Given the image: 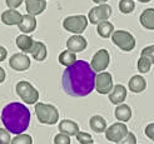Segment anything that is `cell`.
<instances>
[{
	"mask_svg": "<svg viewBox=\"0 0 154 144\" xmlns=\"http://www.w3.org/2000/svg\"><path fill=\"white\" fill-rule=\"evenodd\" d=\"M97 74L91 65L85 60H76V63L68 66L61 77V87L64 92L75 98L87 97L95 88Z\"/></svg>",
	"mask_w": 154,
	"mask_h": 144,
	"instance_id": "obj_1",
	"label": "cell"
},
{
	"mask_svg": "<svg viewBox=\"0 0 154 144\" xmlns=\"http://www.w3.org/2000/svg\"><path fill=\"white\" fill-rule=\"evenodd\" d=\"M30 119V110L19 102L6 104L2 110V122L10 134H23L29 128Z\"/></svg>",
	"mask_w": 154,
	"mask_h": 144,
	"instance_id": "obj_2",
	"label": "cell"
},
{
	"mask_svg": "<svg viewBox=\"0 0 154 144\" xmlns=\"http://www.w3.org/2000/svg\"><path fill=\"white\" fill-rule=\"evenodd\" d=\"M35 114H36L38 120H39L42 124L53 125V124H57L59 120V112L51 104L36 103L35 104Z\"/></svg>",
	"mask_w": 154,
	"mask_h": 144,
	"instance_id": "obj_3",
	"label": "cell"
},
{
	"mask_svg": "<svg viewBox=\"0 0 154 144\" xmlns=\"http://www.w3.org/2000/svg\"><path fill=\"white\" fill-rule=\"evenodd\" d=\"M15 90H17L19 98L25 104H36L39 99V92L26 80H20L15 87Z\"/></svg>",
	"mask_w": 154,
	"mask_h": 144,
	"instance_id": "obj_4",
	"label": "cell"
},
{
	"mask_svg": "<svg viewBox=\"0 0 154 144\" xmlns=\"http://www.w3.org/2000/svg\"><path fill=\"white\" fill-rule=\"evenodd\" d=\"M112 41L123 51H132L135 48V38L127 30H115Z\"/></svg>",
	"mask_w": 154,
	"mask_h": 144,
	"instance_id": "obj_5",
	"label": "cell"
},
{
	"mask_svg": "<svg viewBox=\"0 0 154 144\" xmlns=\"http://www.w3.org/2000/svg\"><path fill=\"white\" fill-rule=\"evenodd\" d=\"M88 26V18L85 15H72L63 21V28L69 33L80 35Z\"/></svg>",
	"mask_w": 154,
	"mask_h": 144,
	"instance_id": "obj_6",
	"label": "cell"
},
{
	"mask_svg": "<svg viewBox=\"0 0 154 144\" xmlns=\"http://www.w3.org/2000/svg\"><path fill=\"white\" fill-rule=\"evenodd\" d=\"M112 15V8L108 4H100L97 5L94 8H91L89 14H88V19L90 20V24H100L103 21H106L110 18Z\"/></svg>",
	"mask_w": 154,
	"mask_h": 144,
	"instance_id": "obj_7",
	"label": "cell"
},
{
	"mask_svg": "<svg viewBox=\"0 0 154 144\" xmlns=\"http://www.w3.org/2000/svg\"><path fill=\"white\" fill-rule=\"evenodd\" d=\"M128 133H129L128 127L122 122H117L112 124L110 127H108V129L105 130V138L109 142L119 144L128 135Z\"/></svg>",
	"mask_w": 154,
	"mask_h": 144,
	"instance_id": "obj_8",
	"label": "cell"
},
{
	"mask_svg": "<svg viewBox=\"0 0 154 144\" xmlns=\"http://www.w3.org/2000/svg\"><path fill=\"white\" fill-rule=\"evenodd\" d=\"M109 63H110L109 51H108L106 49H100L94 54L90 65H91V68H93V70L95 73H102L109 66Z\"/></svg>",
	"mask_w": 154,
	"mask_h": 144,
	"instance_id": "obj_9",
	"label": "cell"
},
{
	"mask_svg": "<svg viewBox=\"0 0 154 144\" xmlns=\"http://www.w3.org/2000/svg\"><path fill=\"white\" fill-rule=\"evenodd\" d=\"M113 77L110 73L102 72L97 74L95 79V89L99 94H109L113 90Z\"/></svg>",
	"mask_w": 154,
	"mask_h": 144,
	"instance_id": "obj_10",
	"label": "cell"
},
{
	"mask_svg": "<svg viewBox=\"0 0 154 144\" xmlns=\"http://www.w3.org/2000/svg\"><path fill=\"white\" fill-rule=\"evenodd\" d=\"M30 58L26 54H21V53H17L13 54L9 60V65L11 69L17 72H25L30 68Z\"/></svg>",
	"mask_w": 154,
	"mask_h": 144,
	"instance_id": "obj_11",
	"label": "cell"
},
{
	"mask_svg": "<svg viewBox=\"0 0 154 144\" xmlns=\"http://www.w3.org/2000/svg\"><path fill=\"white\" fill-rule=\"evenodd\" d=\"M88 47L87 39L82 35H72L69 39L66 40V48L68 50H70L73 53H79L85 50Z\"/></svg>",
	"mask_w": 154,
	"mask_h": 144,
	"instance_id": "obj_12",
	"label": "cell"
},
{
	"mask_svg": "<svg viewBox=\"0 0 154 144\" xmlns=\"http://www.w3.org/2000/svg\"><path fill=\"white\" fill-rule=\"evenodd\" d=\"M58 128H59V133L66 134V135H69V137H73V135H75V137H76V134L80 132L79 130V125L76 124L74 120H70V119L60 120Z\"/></svg>",
	"mask_w": 154,
	"mask_h": 144,
	"instance_id": "obj_13",
	"label": "cell"
},
{
	"mask_svg": "<svg viewBox=\"0 0 154 144\" xmlns=\"http://www.w3.org/2000/svg\"><path fill=\"white\" fill-rule=\"evenodd\" d=\"M127 99V88L122 84H117L109 93V100L112 104L119 105Z\"/></svg>",
	"mask_w": 154,
	"mask_h": 144,
	"instance_id": "obj_14",
	"label": "cell"
},
{
	"mask_svg": "<svg viewBox=\"0 0 154 144\" xmlns=\"http://www.w3.org/2000/svg\"><path fill=\"white\" fill-rule=\"evenodd\" d=\"M25 9L29 15H39L47 9L45 0H25Z\"/></svg>",
	"mask_w": 154,
	"mask_h": 144,
	"instance_id": "obj_15",
	"label": "cell"
},
{
	"mask_svg": "<svg viewBox=\"0 0 154 144\" xmlns=\"http://www.w3.org/2000/svg\"><path fill=\"white\" fill-rule=\"evenodd\" d=\"M128 88L132 93L139 94L147 89V80L142 75H133L128 81Z\"/></svg>",
	"mask_w": 154,
	"mask_h": 144,
	"instance_id": "obj_16",
	"label": "cell"
},
{
	"mask_svg": "<svg viewBox=\"0 0 154 144\" xmlns=\"http://www.w3.org/2000/svg\"><path fill=\"white\" fill-rule=\"evenodd\" d=\"M23 19V15L15 9H8L2 14V21L5 25H19Z\"/></svg>",
	"mask_w": 154,
	"mask_h": 144,
	"instance_id": "obj_17",
	"label": "cell"
},
{
	"mask_svg": "<svg viewBox=\"0 0 154 144\" xmlns=\"http://www.w3.org/2000/svg\"><path fill=\"white\" fill-rule=\"evenodd\" d=\"M19 30L23 33V34H30L33 33L34 30L36 29V19L35 17H33V15H23V19L20 21V24L18 25Z\"/></svg>",
	"mask_w": 154,
	"mask_h": 144,
	"instance_id": "obj_18",
	"label": "cell"
},
{
	"mask_svg": "<svg viewBox=\"0 0 154 144\" xmlns=\"http://www.w3.org/2000/svg\"><path fill=\"white\" fill-rule=\"evenodd\" d=\"M17 47L23 51V53H26V54H30V51H32L33 47H34V39L32 36H29L26 34H21L17 38Z\"/></svg>",
	"mask_w": 154,
	"mask_h": 144,
	"instance_id": "obj_19",
	"label": "cell"
},
{
	"mask_svg": "<svg viewBox=\"0 0 154 144\" xmlns=\"http://www.w3.org/2000/svg\"><path fill=\"white\" fill-rule=\"evenodd\" d=\"M140 25L148 30H154V8H148L143 10L139 17Z\"/></svg>",
	"mask_w": 154,
	"mask_h": 144,
	"instance_id": "obj_20",
	"label": "cell"
},
{
	"mask_svg": "<svg viewBox=\"0 0 154 144\" xmlns=\"http://www.w3.org/2000/svg\"><path fill=\"white\" fill-rule=\"evenodd\" d=\"M89 125L91 128V130L95 132V133H105V130L108 129V124H106V120L102 117V115H93L90 117L89 119Z\"/></svg>",
	"mask_w": 154,
	"mask_h": 144,
	"instance_id": "obj_21",
	"label": "cell"
},
{
	"mask_svg": "<svg viewBox=\"0 0 154 144\" xmlns=\"http://www.w3.org/2000/svg\"><path fill=\"white\" fill-rule=\"evenodd\" d=\"M30 54H32V57L36 60V62H44V60L47 59V55H48L47 45H45L43 41H35L32 51H30Z\"/></svg>",
	"mask_w": 154,
	"mask_h": 144,
	"instance_id": "obj_22",
	"label": "cell"
},
{
	"mask_svg": "<svg viewBox=\"0 0 154 144\" xmlns=\"http://www.w3.org/2000/svg\"><path fill=\"white\" fill-rule=\"evenodd\" d=\"M114 114L119 122L125 123V122H129L130 118H132V109H130L128 104H119L115 108Z\"/></svg>",
	"mask_w": 154,
	"mask_h": 144,
	"instance_id": "obj_23",
	"label": "cell"
},
{
	"mask_svg": "<svg viewBox=\"0 0 154 144\" xmlns=\"http://www.w3.org/2000/svg\"><path fill=\"white\" fill-rule=\"evenodd\" d=\"M97 32H98L99 36L104 38V39H108V38H112V35L115 30H114V25L110 21L106 20V21H103L100 24L97 25Z\"/></svg>",
	"mask_w": 154,
	"mask_h": 144,
	"instance_id": "obj_24",
	"label": "cell"
},
{
	"mask_svg": "<svg viewBox=\"0 0 154 144\" xmlns=\"http://www.w3.org/2000/svg\"><path fill=\"white\" fill-rule=\"evenodd\" d=\"M58 59H59V63L61 65H64V66L68 68V66H70V65H73V64L76 63V54L66 49V50L60 53Z\"/></svg>",
	"mask_w": 154,
	"mask_h": 144,
	"instance_id": "obj_25",
	"label": "cell"
},
{
	"mask_svg": "<svg viewBox=\"0 0 154 144\" xmlns=\"http://www.w3.org/2000/svg\"><path fill=\"white\" fill-rule=\"evenodd\" d=\"M152 65H153V63L150 62V60H149L147 57H143V55H140V58L138 59V62H137L138 72H139L140 74H145V73H148V72L150 70Z\"/></svg>",
	"mask_w": 154,
	"mask_h": 144,
	"instance_id": "obj_26",
	"label": "cell"
},
{
	"mask_svg": "<svg viewBox=\"0 0 154 144\" xmlns=\"http://www.w3.org/2000/svg\"><path fill=\"white\" fill-rule=\"evenodd\" d=\"M135 9L134 0H120L119 2V10L123 14H130Z\"/></svg>",
	"mask_w": 154,
	"mask_h": 144,
	"instance_id": "obj_27",
	"label": "cell"
},
{
	"mask_svg": "<svg viewBox=\"0 0 154 144\" xmlns=\"http://www.w3.org/2000/svg\"><path fill=\"white\" fill-rule=\"evenodd\" d=\"M10 144H33V138L29 134H19L11 139Z\"/></svg>",
	"mask_w": 154,
	"mask_h": 144,
	"instance_id": "obj_28",
	"label": "cell"
},
{
	"mask_svg": "<svg viewBox=\"0 0 154 144\" xmlns=\"http://www.w3.org/2000/svg\"><path fill=\"white\" fill-rule=\"evenodd\" d=\"M76 140H78L80 144H94L93 137L85 132H79L76 134Z\"/></svg>",
	"mask_w": 154,
	"mask_h": 144,
	"instance_id": "obj_29",
	"label": "cell"
},
{
	"mask_svg": "<svg viewBox=\"0 0 154 144\" xmlns=\"http://www.w3.org/2000/svg\"><path fill=\"white\" fill-rule=\"evenodd\" d=\"M10 143H11L10 133L5 128H0V144H10Z\"/></svg>",
	"mask_w": 154,
	"mask_h": 144,
	"instance_id": "obj_30",
	"label": "cell"
},
{
	"mask_svg": "<svg viewBox=\"0 0 154 144\" xmlns=\"http://www.w3.org/2000/svg\"><path fill=\"white\" fill-rule=\"evenodd\" d=\"M54 144H70V137L66 134L59 133L54 138Z\"/></svg>",
	"mask_w": 154,
	"mask_h": 144,
	"instance_id": "obj_31",
	"label": "cell"
},
{
	"mask_svg": "<svg viewBox=\"0 0 154 144\" xmlns=\"http://www.w3.org/2000/svg\"><path fill=\"white\" fill-rule=\"evenodd\" d=\"M142 55L147 57L150 62L154 64V45H148L142 50Z\"/></svg>",
	"mask_w": 154,
	"mask_h": 144,
	"instance_id": "obj_32",
	"label": "cell"
},
{
	"mask_svg": "<svg viewBox=\"0 0 154 144\" xmlns=\"http://www.w3.org/2000/svg\"><path fill=\"white\" fill-rule=\"evenodd\" d=\"M119 144H137V138H135V135L130 132V133H128V135Z\"/></svg>",
	"mask_w": 154,
	"mask_h": 144,
	"instance_id": "obj_33",
	"label": "cell"
},
{
	"mask_svg": "<svg viewBox=\"0 0 154 144\" xmlns=\"http://www.w3.org/2000/svg\"><path fill=\"white\" fill-rule=\"evenodd\" d=\"M145 135H147V138H149L150 140L154 142V123H150L145 127Z\"/></svg>",
	"mask_w": 154,
	"mask_h": 144,
	"instance_id": "obj_34",
	"label": "cell"
},
{
	"mask_svg": "<svg viewBox=\"0 0 154 144\" xmlns=\"http://www.w3.org/2000/svg\"><path fill=\"white\" fill-rule=\"evenodd\" d=\"M5 3L9 9H17L23 4V0H5Z\"/></svg>",
	"mask_w": 154,
	"mask_h": 144,
	"instance_id": "obj_35",
	"label": "cell"
},
{
	"mask_svg": "<svg viewBox=\"0 0 154 144\" xmlns=\"http://www.w3.org/2000/svg\"><path fill=\"white\" fill-rule=\"evenodd\" d=\"M6 57H8V51H6V49H5L4 47H2V45H0V62H4V60L6 59Z\"/></svg>",
	"mask_w": 154,
	"mask_h": 144,
	"instance_id": "obj_36",
	"label": "cell"
},
{
	"mask_svg": "<svg viewBox=\"0 0 154 144\" xmlns=\"http://www.w3.org/2000/svg\"><path fill=\"white\" fill-rule=\"evenodd\" d=\"M4 80H5V70L3 69L2 66H0V84L4 83Z\"/></svg>",
	"mask_w": 154,
	"mask_h": 144,
	"instance_id": "obj_37",
	"label": "cell"
},
{
	"mask_svg": "<svg viewBox=\"0 0 154 144\" xmlns=\"http://www.w3.org/2000/svg\"><path fill=\"white\" fill-rule=\"evenodd\" d=\"M93 2H94L95 4H98V5H100V4H105L108 0H93Z\"/></svg>",
	"mask_w": 154,
	"mask_h": 144,
	"instance_id": "obj_38",
	"label": "cell"
},
{
	"mask_svg": "<svg viewBox=\"0 0 154 144\" xmlns=\"http://www.w3.org/2000/svg\"><path fill=\"white\" fill-rule=\"evenodd\" d=\"M138 2H140V3L145 4V3H149V2H152V0H138Z\"/></svg>",
	"mask_w": 154,
	"mask_h": 144,
	"instance_id": "obj_39",
	"label": "cell"
}]
</instances>
